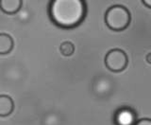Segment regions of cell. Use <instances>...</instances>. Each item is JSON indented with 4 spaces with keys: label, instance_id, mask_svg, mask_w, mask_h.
<instances>
[{
    "label": "cell",
    "instance_id": "cell-1",
    "mask_svg": "<svg viewBox=\"0 0 151 125\" xmlns=\"http://www.w3.org/2000/svg\"><path fill=\"white\" fill-rule=\"evenodd\" d=\"M86 12V3L81 0H55L49 6L51 20L63 28L78 26L84 20Z\"/></svg>",
    "mask_w": 151,
    "mask_h": 125
},
{
    "label": "cell",
    "instance_id": "cell-11",
    "mask_svg": "<svg viewBox=\"0 0 151 125\" xmlns=\"http://www.w3.org/2000/svg\"><path fill=\"white\" fill-rule=\"evenodd\" d=\"M145 60H146V62H148V64H150V65H151V52H149V53H148L147 55H146Z\"/></svg>",
    "mask_w": 151,
    "mask_h": 125
},
{
    "label": "cell",
    "instance_id": "cell-10",
    "mask_svg": "<svg viewBox=\"0 0 151 125\" xmlns=\"http://www.w3.org/2000/svg\"><path fill=\"white\" fill-rule=\"evenodd\" d=\"M144 5H145L147 8H150L151 9V0H144L143 1Z\"/></svg>",
    "mask_w": 151,
    "mask_h": 125
},
{
    "label": "cell",
    "instance_id": "cell-6",
    "mask_svg": "<svg viewBox=\"0 0 151 125\" xmlns=\"http://www.w3.org/2000/svg\"><path fill=\"white\" fill-rule=\"evenodd\" d=\"M22 7L20 0H0V9L7 14H14Z\"/></svg>",
    "mask_w": 151,
    "mask_h": 125
},
{
    "label": "cell",
    "instance_id": "cell-5",
    "mask_svg": "<svg viewBox=\"0 0 151 125\" xmlns=\"http://www.w3.org/2000/svg\"><path fill=\"white\" fill-rule=\"evenodd\" d=\"M14 110L13 100L8 95H0V117H8Z\"/></svg>",
    "mask_w": 151,
    "mask_h": 125
},
{
    "label": "cell",
    "instance_id": "cell-9",
    "mask_svg": "<svg viewBox=\"0 0 151 125\" xmlns=\"http://www.w3.org/2000/svg\"><path fill=\"white\" fill-rule=\"evenodd\" d=\"M134 125H151L150 118H142L140 121H137Z\"/></svg>",
    "mask_w": 151,
    "mask_h": 125
},
{
    "label": "cell",
    "instance_id": "cell-7",
    "mask_svg": "<svg viewBox=\"0 0 151 125\" xmlns=\"http://www.w3.org/2000/svg\"><path fill=\"white\" fill-rule=\"evenodd\" d=\"M14 42L11 35L0 33V55H7L13 49Z\"/></svg>",
    "mask_w": 151,
    "mask_h": 125
},
{
    "label": "cell",
    "instance_id": "cell-4",
    "mask_svg": "<svg viewBox=\"0 0 151 125\" xmlns=\"http://www.w3.org/2000/svg\"><path fill=\"white\" fill-rule=\"evenodd\" d=\"M114 122L116 125H134L136 113L129 107H122L115 113Z\"/></svg>",
    "mask_w": 151,
    "mask_h": 125
},
{
    "label": "cell",
    "instance_id": "cell-8",
    "mask_svg": "<svg viewBox=\"0 0 151 125\" xmlns=\"http://www.w3.org/2000/svg\"><path fill=\"white\" fill-rule=\"evenodd\" d=\"M60 51L63 56H71L75 52V46L73 43H71L69 41L63 42L60 46Z\"/></svg>",
    "mask_w": 151,
    "mask_h": 125
},
{
    "label": "cell",
    "instance_id": "cell-2",
    "mask_svg": "<svg viewBox=\"0 0 151 125\" xmlns=\"http://www.w3.org/2000/svg\"><path fill=\"white\" fill-rule=\"evenodd\" d=\"M131 20L130 12L126 7L121 5H114V6L108 9L105 14L106 25L114 31H124L129 26Z\"/></svg>",
    "mask_w": 151,
    "mask_h": 125
},
{
    "label": "cell",
    "instance_id": "cell-3",
    "mask_svg": "<svg viewBox=\"0 0 151 125\" xmlns=\"http://www.w3.org/2000/svg\"><path fill=\"white\" fill-rule=\"evenodd\" d=\"M129 64V58L125 51L119 49H111L105 57V65L109 70L112 72H120L126 69Z\"/></svg>",
    "mask_w": 151,
    "mask_h": 125
}]
</instances>
